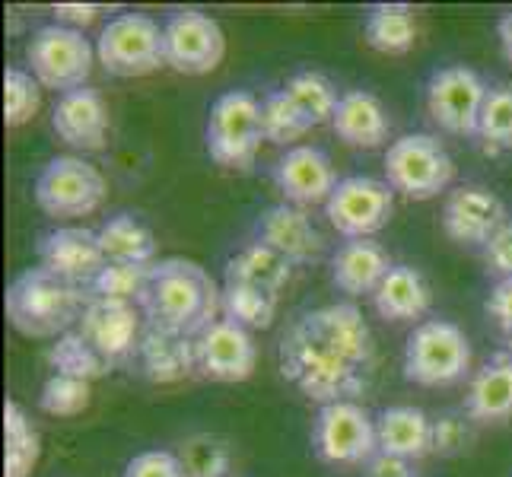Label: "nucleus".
I'll list each match as a JSON object with an SVG mask.
<instances>
[{
    "mask_svg": "<svg viewBox=\"0 0 512 477\" xmlns=\"http://www.w3.org/2000/svg\"><path fill=\"white\" fill-rule=\"evenodd\" d=\"M468 414H443L433 420V455H462L474 443V427Z\"/></svg>",
    "mask_w": 512,
    "mask_h": 477,
    "instance_id": "obj_39",
    "label": "nucleus"
},
{
    "mask_svg": "<svg viewBox=\"0 0 512 477\" xmlns=\"http://www.w3.org/2000/svg\"><path fill=\"white\" fill-rule=\"evenodd\" d=\"M90 401H93L90 382L55 373L42 385L39 411L48 414V417H77V414H83L86 408H90Z\"/></svg>",
    "mask_w": 512,
    "mask_h": 477,
    "instance_id": "obj_38",
    "label": "nucleus"
},
{
    "mask_svg": "<svg viewBox=\"0 0 512 477\" xmlns=\"http://www.w3.org/2000/svg\"><path fill=\"white\" fill-rule=\"evenodd\" d=\"M465 414L474 423H503L512 417V357L506 350L490 353L474 373L465 395Z\"/></svg>",
    "mask_w": 512,
    "mask_h": 477,
    "instance_id": "obj_23",
    "label": "nucleus"
},
{
    "mask_svg": "<svg viewBox=\"0 0 512 477\" xmlns=\"http://www.w3.org/2000/svg\"><path fill=\"white\" fill-rule=\"evenodd\" d=\"M506 353H509V357H512V334H509V338H506V347H503Z\"/></svg>",
    "mask_w": 512,
    "mask_h": 477,
    "instance_id": "obj_46",
    "label": "nucleus"
},
{
    "mask_svg": "<svg viewBox=\"0 0 512 477\" xmlns=\"http://www.w3.org/2000/svg\"><path fill=\"white\" fill-rule=\"evenodd\" d=\"M39 430L16 401H4V477H29L39 465Z\"/></svg>",
    "mask_w": 512,
    "mask_h": 477,
    "instance_id": "obj_30",
    "label": "nucleus"
},
{
    "mask_svg": "<svg viewBox=\"0 0 512 477\" xmlns=\"http://www.w3.org/2000/svg\"><path fill=\"white\" fill-rule=\"evenodd\" d=\"M481 252H484L487 268H490L493 274H497L500 280H503V277H512V220L484 245Z\"/></svg>",
    "mask_w": 512,
    "mask_h": 477,
    "instance_id": "obj_42",
    "label": "nucleus"
},
{
    "mask_svg": "<svg viewBox=\"0 0 512 477\" xmlns=\"http://www.w3.org/2000/svg\"><path fill=\"white\" fill-rule=\"evenodd\" d=\"M497 39H500L503 58L512 64V10H506L500 20H497Z\"/></svg>",
    "mask_w": 512,
    "mask_h": 477,
    "instance_id": "obj_45",
    "label": "nucleus"
},
{
    "mask_svg": "<svg viewBox=\"0 0 512 477\" xmlns=\"http://www.w3.org/2000/svg\"><path fill=\"white\" fill-rule=\"evenodd\" d=\"M487 90L490 86L474 67H439L427 83V115L446 134L478 137Z\"/></svg>",
    "mask_w": 512,
    "mask_h": 477,
    "instance_id": "obj_13",
    "label": "nucleus"
},
{
    "mask_svg": "<svg viewBox=\"0 0 512 477\" xmlns=\"http://www.w3.org/2000/svg\"><path fill=\"white\" fill-rule=\"evenodd\" d=\"M35 258L45 271L83 290H90L99 271L109 264L99 249V236L86 226H58L42 233L35 242Z\"/></svg>",
    "mask_w": 512,
    "mask_h": 477,
    "instance_id": "obj_16",
    "label": "nucleus"
},
{
    "mask_svg": "<svg viewBox=\"0 0 512 477\" xmlns=\"http://www.w3.org/2000/svg\"><path fill=\"white\" fill-rule=\"evenodd\" d=\"M509 223V210L500 194L481 185L455 188L443 204V229L458 245H484Z\"/></svg>",
    "mask_w": 512,
    "mask_h": 477,
    "instance_id": "obj_19",
    "label": "nucleus"
},
{
    "mask_svg": "<svg viewBox=\"0 0 512 477\" xmlns=\"http://www.w3.org/2000/svg\"><path fill=\"white\" fill-rule=\"evenodd\" d=\"M125 477H188L179 455L175 452H166V449H147L134 455L128 468H125Z\"/></svg>",
    "mask_w": 512,
    "mask_h": 477,
    "instance_id": "obj_40",
    "label": "nucleus"
},
{
    "mask_svg": "<svg viewBox=\"0 0 512 477\" xmlns=\"http://www.w3.org/2000/svg\"><path fill=\"white\" fill-rule=\"evenodd\" d=\"M175 455H179V462L188 477H229V471H233V452H229V443L214 433L188 436Z\"/></svg>",
    "mask_w": 512,
    "mask_h": 477,
    "instance_id": "obj_34",
    "label": "nucleus"
},
{
    "mask_svg": "<svg viewBox=\"0 0 512 477\" xmlns=\"http://www.w3.org/2000/svg\"><path fill=\"white\" fill-rule=\"evenodd\" d=\"M385 182L411 201H433L455 182V159L433 134H404L385 153Z\"/></svg>",
    "mask_w": 512,
    "mask_h": 477,
    "instance_id": "obj_7",
    "label": "nucleus"
},
{
    "mask_svg": "<svg viewBox=\"0 0 512 477\" xmlns=\"http://www.w3.org/2000/svg\"><path fill=\"white\" fill-rule=\"evenodd\" d=\"M96 48L80 29H70L61 23H48L32 32L26 45V64L29 74L48 90H80L93 74Z\"/></svg>",
    "mask_w": 512,
    "mask_h": 477,
    "instance_id": "obj_10",
    "label": "nucleus"
},
{
    "mask_svg": "<svg viewBox=\"0 0 512 477\" xmlns=\"http://www.w3.org/2000/svg\"><path fill=\"white\" fill-rule=\"evenodd\" d=\"M484 312L493 318V325H497L509 338V334H512V277H503V280H497V284L490 287Z\"/></svg>",
    "mask_w": 512,
    "mask_h": 477,
    "instance_id": "obj_41",
    "label": "nucleus"
},
{
    "mask_svg": "<svg viewBox=\"0 0 512 477\" xmlns=\"http://www.w3.org/2000/svg\"><path fill=\"white\" fill-rule=\"evenodd\" d=\"M261 128H264V140H268V144L290 150L296 140L306 137L315 125L287 90H271L261 99Z\"/></svg>",
    "mask_w": 512,
    "mask_h": 477,
    "instance_id": "obj_31",
    "label": "nucleus"
},
{
    "mask_svg": "<svg viewBox=\"0 0 512 477\" xmlns=\"http://www.w3.org/2000/svg\"><path fill=\"white\" fill-rule=\"evenodd\" d=\"M42 109V83L23 67L4 70V125L23 128Z\"/></svg>",
    "mask_w": 512,
    "mask_h": 477,
    "instance_id": "obj_37",
    "label": "nucleus"
},
{
    "mask_svg": "<svg viewBox=\"0 0 512 477\" xmlns=\"http://www.w3.org/2000/svg\"><path fill=\"white\" fill-rule=\"evenodd\" d=\"M194 357H198V376L210 382H245L255 373L258 347L249 328L220 315L194 341Z\"/></svg>",
    "mask_w": 512,
    "mask_h": 477,
    "instance_id": "obj_15",
    "label": "nucleus"
},
{
    "mask_svg": "<svg viewBox=\"0 0 512 477\" xmlns=\"http://www.w3.org/2000/svg\"><path fill=\"white\" fill-rule=\"evenodd\" d=\"M105 194H109L105 175L93 163H86L83 156L48 159L32 188L35 204H39V210L51 220L90 217L102 207Z\"/></svg>",
    "mask_w": 512,
    "mask_h": 477,
    "instance_id": "obj_8",
    "label": "nucleus"
},
{
    "mask_svg": "<svg viewBox=\"0 0 512 477\" xmlns=\"http://www.w3.org/2000/svg\"><path fill=\"white\" fill-rule=\"evenodd\" d=\"M99 249L105 261H121V264H153L156 261V236L144 220L134 214H115L105 220L99 229Z\"/></svg>",
    "mask_w": 512,
    "mask_h": 477,
    "instance_id": "obj_28",
    "label": "nucleus"
},
{
    "mask_svg": "<svg viewBox=\"0 0 512 477\" xmlns=\"http://www.w3.org/2000/svg\"><path fill=\"white\" fill-rule=\"evenodd\" d=\"M51 128L67 147L96 153L105 147V134H109V105L93 86L61 93L51 109Z\"/></svg>",
    "mask_w": 512,
    "mask_h": 477,
    "instance_id": "obj_20",
    "label": "nucleus"
},
{
    "mask_svg": "<svg viewBox=\"0 0 512 477\" xmlns=\"http://www.w3.org/2000/svg\"><path fill=\"white\" fill-rule=\"evenodd\" d=\"M312 452L319 462L338 468L369 465L379 455L376 417L360 401L322 404L312 423Z\"/></svg>",
    "mask_w": 512,
    "mask_h": 477,
    "instance_id": "obj_9",
    "label": "nucleus"
},
{
    "mask_svg": "<svg viewBox=\"0 0 512 477\" xmlns=\"http://www.w3.org/2000/svg\"><path fill=\"white\" fill-rule=\"evenodd\" d=\"M471 341L455 322H420L404 344V379L423 388L458 385L471 373Z\"/></svg>",
    "mask_w": 512,
    "mask_h": 477,
    "instance_id": "obj_5",
    "label": "nucleus"
},
{
    "mask_svg": "<svg viewBox=\"0 0 512 477\" xmlns=\"http://www.w3.org/2000/svg\"><path fill=\"white\" fill-rule=\"evenodd\" d=\"M153 264H121L109 261L99 271V277L90 284L93 299H109V303H128L137 306V299L144 296V287L150 280Z\"/></svg>",
    "mask_w": 512,
    "mask_h": 477,
    "instance_id": "obj_36",
    "label": "nucleus"
},
{
    "mask_svg": "<svg viewBox=\"0 0 512 477\" xmlns=\"http://www.w3.org/2000/svg\"><path fill=\"white\" fill-rule=\"evenodd\" d=\"M96 58L112 77H147L166 64L163 26L147 13H118L99 32Z\"/></svg>",
    "mask_w": 512,
    "mask_h": 477,
    "instance_id": "obj_11",
    "label": "nucleus"
},
{
    "mask_svg": "<svg viewBox=\"0 0 512 477\" xmlns=\"http://www.w3.org/2000/svg\"><path fill=\"white\" fill-rule=\"evenodd\" d=\"M223 315L249 331H264L277 318V293L242 284V280H223Z\"/></svg>",
    "mask_w": 512,
    "mask_h": 477,
    "instance_id": "obj_32",
    "label": "nucleus"
},
{
    "mask_svg": "<svg viewBox=\"0 0 512 477\" xmlns=\"http://www.w3.org/2000/svg\"><path fill=\"white\" fill-rule=\"evenodd\" d=\"M433 290L417 268L411 264H395L388 277L373 293V309L385 322H417L430 312Z\"/></svg>",
    "mask_w": 512,
    "mask_h": 477,
    "instance_id": "obj_25",
    "label": "nucleus"
},
{
    "mask_svg": "<svg viewBox=\"0 0 512 477\" xmlns=\"http://www.w3.org/2000/svg\"><path fill=\"white\" fill-rule=\"evenodd\" d=\"M137 360L150 382H182L198 373V357H194V341L175 338V334L144 328L140 334Z\"/></svg>",
    "mask_w": 512,
    "mask_h": 477,
    "instance_id": "obj_26",
    "label": "nucleus"
},
{
    "mask_svg": "<svg viewBox=\"0 0 512 477\" xmlns=\"http://www.w3.org/2000/svg\"><path fill=\"white\" fill-rule=\"evenodd\" d=\"M261 140V102L249 90H229L214 99L207 112L204 144L217 166L239 172L252 169Z\"/></svg>",
    "mask_w": 512,
    "mask_h": 477,
    "instance_id": "obj_6",
    "label": "nucleus"
},
{
    "mask_svg": "<svg viewBox=\"0 0 512 477\" xmlns=\"http://www.w3.org/2000/svg\"><path fill=\"white\" fill-rule=\"evenodd\" d=\"M366 468H369L366 477H414V468H411L408 458L385 455V452H379Z\"/></svg>",
    "mask_w": 512,
    "mask_h": 477,
    "instance_id": "obj_44",
    "label": "nucleus"
},
{
    "mask_svg": "<svg viewBox=\"0 0 512 477\" xmlns=\"http://www.w3.org/2000/svg\"><path fill=\"white\" fill-rule=\"evenodd\" d=\"M376 433L379 452L385 455L408 458V462H420V458L433 455V420L414 404H392V408L379 411Z\"/></svg>",
    "mask_w": 512,
    "mask_h": 477,
    "instance_id": "obj_24",
    "label": "nucleus"
},
{
    "mask_svg": "<svg viewBox=\"0 0 512 477\" xmlns=\"http://www.w3.org/2000/svg\"><path fill=\"white\" fill-rule=\"evenodd\" d=\"M395 214V191L373 175H347L325 204L328 223L344 239H373Z\"/></svg>",
    "mask_w": 512,
    "mask_h": 477,
    "instance_id": "obj_12",
    "label": "nucleus"
},
{
    "mask_svg": "<svg viewBox=\"0 0 512 477\" xmlns=\"http://www.w3.org/2000/svg\"><path fill=\"white\" fill-rule=\"evenodd\" d=\"M99 13H102V7H96V4H58L55 7V23L83 32L86 26L99 20Z\"/></svg>",
    "mask_w": 512,
    "mask_h": 477,
    "instance_id": "obj_43",
    "label": "nucleus"
},
{
    "mask_svg": "<svg viewBox=\"0 0 512 477\" xmlns=\"http://www.w3.org/2000/svg\"><path fill=\"white\" fill-rule=\"evenodd\" d=\"M137 309L147 328L198 341L223 312V287L214 284V277L198 261L160 258L153 261Z\"/></svg>",
    "mask_w": 512,
    "mask_h": 477,
    "instance_id": "obj_3",
    "label": "nucleus"
},
{
    "mask_svg": "<svg viewBox=\"0 0 512 477\" xmlns=\"http://www.w3.org/2000/svg\"><path fill=\"white\" fill-rule=\"evenodd\" d=\"M86 306H90V290L67 284L45 271L42 264L16 274L4 293V312L10 325L26 338L39 341H58L80 322Z\"/></svg>",
    "mask_w": 512,
    "mask_h": 477,
    "instance_id": "obj_4",
    "label": "nucleus"
},
{
    "mask_svg": "<svg viewBox=\"0 0 512 477\" xmlns=\"http://www.w3.org/2000/svg\"><path fill=\"white\" fill-rule=\"evenodd\" d=\"M284 90L299 102V109H303L312 125H331L334 121V112H338V90H334V83L319 74V70H296V74L287 80Z\"/></svg>",
    "mask_w": 512,
    "mask_h": 477,
    "instance_id": "obj_33",
    "label": "nucleus"
},
{
    "mask_svg": "<svg viewBox=\"0 0 512 477\" xmlns=\"http://www.w3.org/2000/svg\"><path fill=\"white\" fill-rule=\"evenodd\" d=\"M363 35L379 55H408L417 42V16L408 4H376L366 13Z\"/></svg>",
    "mask_w": 512,
    "mask_h": 477,
    "instance_id": "obj_29",
    "label": "nucleus"
},
{
    "mask_svg": "<svg viewBox=\"0 0 512 477\" xmlns=\"http://www.w3.org/2000/svg\"><path fill=\"white\" fill-rule=\"evenodd\" d=\"M277 363L299 395L322 404L357 401L376 382V334L353 303H328L293 318L280 334Z\"/></svg>",
    "mask_w": 512,
    "mask_h": 477,
    "instance_id": "obj_1",
    "label": "nucleus"
},
{
    "mask_svg": "<svg viewBox=\"0 0 512 477\" xmlns=\"http://www.w3.org/2000/svg\"><path fill=\"white\" fill-rule=\"evenodd\" d=\"M163 55L166 67L201 77L220 67L226 55V35L214 16L201 10H175L163 23Z\"/></svg>",
    "mask_w": 512,
    "mask_h": 477,
    "instance_id": "obj_14",
    "label": "nucleus"
},
{
    "mask_svg": "<svg viewBox=\"0 0 512 477\" xmlns=\"http://www.w3.org/2000/svg\"><path fill=\"white\" fill-rule=\"evenodd\" d=\"M478 140L487 153L512 150V83H493L487 90Z\"/></svg>",
    "mask_w": 512,
    "mask_h": 477,
    "instance_id": "obj_35",
    "label": "nucleus"
},
{
    "mask_svg": "<svg viewBox=\"0 0 512 477\" xmlns=\"http://www.w3.org/2000/svg\"><path fill=\"white\" fill-rule=\"evenodd\" d=\"M331 128L347 147L376 150V147L385 144L388 134H392V118H388L385 105H382V99L376 93L347 90V93H341V102H338V112H334Z\"/></svg>",
    "mask_w": 512,
    "mask_h": 477,
    "instance_id": "obj_22",
    "label": "nucleus"
},
{
    "mask_svg": "<svg viewBox=\"0 0 512 477\" xmlns=\"http://www.w3.org/2000/svg\"><path fill=\"white\" fill-rule=\"evenodd\" d=\"M293 268H296L293 261L277 255L274 249H268V245L249 242L226 261L223 280H242V284H252V287H261V290L280 296V290L290 284Z\"/></svg>",
    "mask_w": 512,
    "mask_h": 477,
    "instance_id": "obj_27",
    "label": "nucleus"
},
{
    "mask_svg": "<svg viewBox=\"0 0 512 477\" xmlns=\"http://www.w3.org/2000/svg\"><path fill=\"white\" fill-rule=\"evenodd\" d=\"M392 268V255L376 239H347L331 255V284L353 299L373 296Z\"/></svg>",
    "mask_w": 512,
    "mask_h": 477,
    "instance_id": "obj_21",
    "label": "nucleus"
},
{
    "mask_svg": "<svg viewBox=\"0 0 512 477\" xmlns=\"http://www.w3.org/2000/svg\"><path fill=\"white\" fill-rule=\"evenodd\" d=\"M271 179L277 191L284 194L287 204L296 207H315V204H328L331 191L338 188V175H334L331 156L322 147L312 144H299L290 147L287 153L277 156V163L271 166Z\"/></svg>",
    "mask_w": 512,
    "mask_h": 477,
    "instance_id": "obj_17",
    "label": "nucleus"
},
{
    "mask_svg": "<svg viewBox=\"0 0 512 477\" xmlns=\"http://www.w3.org/2000/svg\"><path fill=\"white\" fill-rule=\"evenodd\" d=\"M255 242L268 245L277 255L293 264H315L325 258V236L315 226L306 207L296 204H271L264 207L255 220Z\"/></svg>",
    "mask_w": 512,
    "mask_h": 477,
    "instance_id": "obj_18",
    "label": "nucleus"
},
{
    "mask_svg": "<svg viewBox=\"0 0 512 477\" xmlns=\"http://www.w3.org/2000/svg\"><path fill=\"white\" fill-rule=\"evenodd\" d=\"M140 322L144 315L137 306L90 296L80 322L48 347V363L61 376L96 382L137 357L144 334Z\"/></svg>",
    "mask_w": 512,
    "mask_h": 477,
    "instance_id": "obj_2",
    "label": "nucleus"
}]
</instances>
